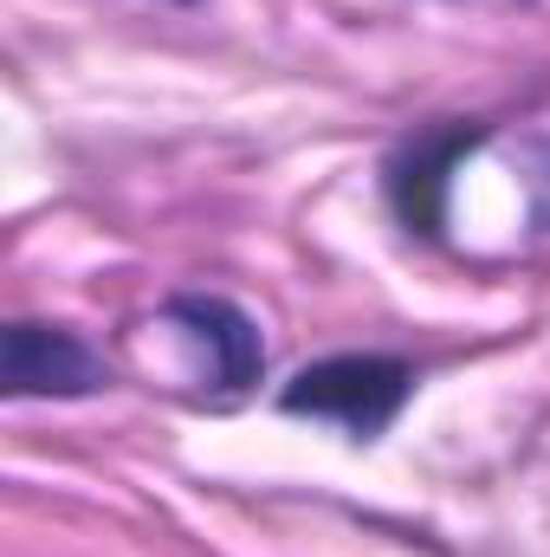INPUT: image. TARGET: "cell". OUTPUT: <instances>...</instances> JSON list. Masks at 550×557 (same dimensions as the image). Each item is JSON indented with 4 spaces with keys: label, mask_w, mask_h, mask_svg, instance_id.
<instances>
[{
    "label": "cell",
    "mask_w": 550,
    "mask_h": 557,
    "mask_svg": "<svg viewBox=\"0 0 550 557\" xmlns=\"http://www.w3.org/2000/svg\"><path fill=\"white\" fill-rule=\"evenodd\" d=\"M0 376H7V396H85L104 383V363L72 331L13 324L0 350Z\"/></svg>",
    "instance_id": "obj_2"
},
{
    "label": "cell",
    "mask_w": 550,
    "mask_h": 557,
    "mask_svg": "<svg viewBox=\"0 0 550 557\" xmlns=\"http://www.w3.org/2000/svg\"><path fill=\"white\" fill-rule=\"evenodd\" d=\"M175 318L195 324V337L214 350V376L221 383H247L260 370V337H253V324L234 305H221V298H182Z\"/></svg>",
    "instance_id": "obj_3"
},
{
    "label": "cell",
    "mask_w": 550,
    "mask_h": 557,
    "mask_svg": "<svg viewBox=\"0 0 550 557\" xmlns=\"http://www.w3.org/2000/svg\"><path fill=\"white\" fill-rule=\"evenodd\" d=\"M402 396H409V370L402 363H389V357H330V363H311L285 389V409L291 416L343 421L350 434H376L402 409Z\"/></svg>",
    "instance_id": "obj_1"
}]
</instances>
